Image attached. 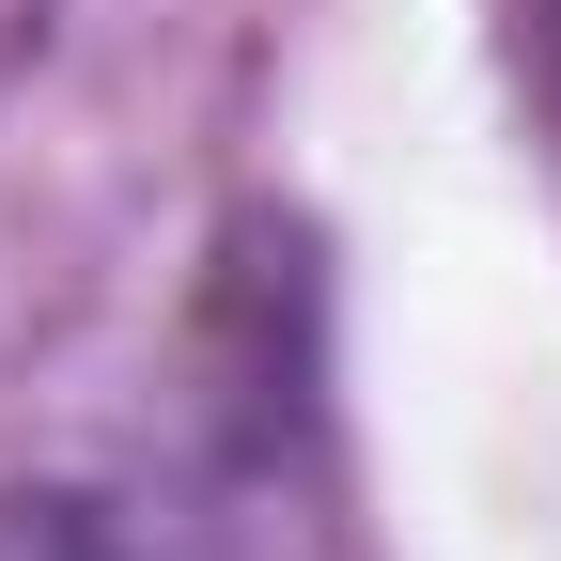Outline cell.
I'll use <instances>...</instances> for the list:
<instances>
[{
  "label": "cell",
  "instance_id": "obj_1",
  "mask_svg": "<svg viewBox=\"0 0 561 561\" xmlns=\"http://www.w3.org/2000/svg\"><path fill=\"white\" fill-rule=\"evenodd\" d=\"M0 561H110V546L79 530V500H16L0 515Z\"/></svg>",
  "mask_w": 561,
  "mask_h": 561
},
{
  "label": "cell",
  "instance_id": "obj_2",
  "mask_svg": "<svg viewBox=\"0 0 561 561\" xmlns=\"http://www.w3.org/2000/svg\"><path fill=\"white\" fill-rule=\"evenodd\" d=\"M530 62H546V110H561V0H530Z\"/></svg>",
  "mask_w": 561,
  "mask_h": 561
}]
</instances>
